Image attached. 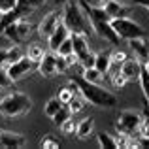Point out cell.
I'll return each instance as SVG.
<instances>
[{
    "label": "cell",
    "mask_w": 149,
    "mask_h": 149,
    "mask_svg": "<svg viewBox=\"0 0 149 149\" xmlns=\"http://www.w3.org/2000/svg\"><path fill=\"white\" fill-rule=\"evenodd\" d=\"M79 2H81V6L85 8V13H87L89 21H91L93 32H95L96 36L104 38L106 42L113 44V45L119 44L121 38L117 36V32L113 30V26H111V19H109V15L104 11V8L95 6V4H89V2H85V0H79Z\"/></svg>",
    "instance_id": "1"
},
{
    "label": "cell",
    "mask_w": 149,
    "mask_h": 149,
    "mask_svg": "<svg viewBox=\"0 0 149 149\" xmlns=\"http://www.w3.org/2000/svg\"><path fill=\"white\" fill-rule=\"evenodd\" d=\"M76 83L79 87V93L83 95V98L87 100V104H93L96 108H104V109L117 106V96L109 89H104L100 83H91L83 77H77Z\"/></svg>",
    "instance_id": "2"
},
{
    "label": "cell",
    "mask_w": 149,
    "mask_h": 149,
    "mask_svg": "<svg viewBox=\"0 0 149 149\" xmlns=\"http://www.w3.org/2000/svg\"><path fill=\"white\" fill-rule=\"evenodd\" d=\"M62 21L64 25L70 29V34L72 32H81L87 36L93 30L91 21H89L87 13H85V8L81 6L79 0H68L64 4V10H62Z\"/></svg>",
    "instance_id": "3"
},
{
    "label": "cell",
    "mask_w": 149,
    "mask_h": 149,
    "mask_svg": "<svg viewBox=\"0 0 149 149\" xmlns=\"http://www.w3.org/2000/svg\"><path fill=\"white\" fill-rule=\"evenodd\" d=\"M32 109V100L26 93L13 91L10 95L2 96L0 100V113L8 119H15V117H23Z\"/></svg>",
    "instance_id": "4"
},
{
    "label": "cell",
    "mask_w": 149,
    "mask_h": 149,
    "mask_svg": "<svg viewBox=\"0 0 149 149\" xmlns=\"http://www.w3.org/2000/svg\"><path fill=\"white\" fill-rule=\"evenodd\" d=\"M143 121V113L134 111V109H125L119 113L115 123V130L119 134H130V136H138L140 134V125Z\"/></svg>",
    "instance_id": "5"
},
{
    "label": "cell",
    "mask_w": 149,
    "mask_h": 149,
    "mask_svg": "<svg viewBox=\"0 0 149 149\" xmlns=\"http://www.w3.org/2000/svg\"><path fill=\"white\" fill-rule=\"evenodd\" d=\"M111 26L113 30L117 32V36L121 40H132V38H140V36H146V30L140 23H136L134 19L130 17H117L111 19Z\"/></svg>",
    "instance_id": "6"
},
{
    "label": "cell",
    "mask_w": 149,
    "mask_h": 149,
    "mask_svg": "<svg viewBox=\"0 0 149 149\" xmlns=\"http://www.w3.org/2000/svg\"><path fill=\"white\" fill-rule=\"evenodd\" d=\"M32 23L26 21V19H17L15 23H11L10 26H6L4 29V34H6L8 40H11L13 44H21V42H25L26 38L30 36V32H32Z\"/></svg>",
    "instance_id": "7"
},
{
    "label": "cell",
    "mask_w": 149,
    "mask_h": 149,
    "mask_svg": "<svg viewBox=\"0 0 149 149\" xmlns=\"http://www.w3.org/2000/svg\"><path fill=\"white\" fill-rule=\"evenodd\" d=\"M38 68V64L34 61H30L29 57H23V58H19V61H15V62H11V64H8L6 66V70H8V76L11 77V81H19L21 77H25L26 74H30L32 70H36Z\"/></svg>",
    "instance_id": "8"
},
{
    "label": "cell",
    "mask_w": 149,
    "mask_h": 149,
    "mask_svg": "<svg viewBox=\"0 0 149 149\" xmlns=\"http://www.w3.org/2000/svg\"><path fill=\"white\" fill-rule=\"evenodd\" d=\"M61 23H62V11L61 10L49 11V13L40 21V25H38V34H40L42 38H49L51 34H53V30L57 29Z\"/></svg>",
    "instance_id": "9"
},
{
    "label": "cell",
    "mask_w": 149,
    "mask_h": 149,
    "mask_svg": "<svg viewBox=\"0 0 149 149\" xmlns=\"http://www.w3.org/2000/svg\"><path fill=\"white\" fill-rule=\"evenodd\" d=\"M142 70H143V62L140 61V58H136V57L127 58L125 62H121V72H123V76L127 77V81H128V83L140 81Z\"/></svg>",
    "instance_id": "10"
},
{
    "label": "cell",
    "mask_w": 149,
    "mask_h": 149,
    "mask_svg": "<svg viewBox=\"0 0 149 149\" xmlns=\"http://www.w3.org/2000/svg\"><path fill=\"white\" fill-rule=\"evenodd\" d=\"M38 72H40L42 77H55L58 76V70H57V53H53V51H47L45 53V57L42 58L40 62H38Z\"/></svg>",
    "instance_id": "11"
},
{
    "label": "cell",
    "mask_w": 149,
    "mask_h": 149,
    "mask_svg": "<svg viewBox=\"0 0 149 149\" xmlns=\"http://www.w3.org/2000/svg\"><path fill=\"white\" fill-rule=\"evenodd\" d=\"M68 36H70V29L64 25V21H62L61 25H58L57 29L53 30V34H51V36L47 38V49H49V51H53V53H57L58 45H61Z\"/></svg>",
    "instance_id": "12"
},
{
    "label": "cell",
    "mask_w": 149,
    "mask_h": 149,
    "mask_svg": "<svg viewBox=\"0 0 149 149\" xmlns=\"http://www.w3.org/2000/svg\"><path fill=\"white\" fill-rule=\"evenodd\" d=\"M128 47L132 49L136 58H140L142 62H146L149 58V42L146 40V36H140V38H132L128 40Z\"/></svg>",
    "instance_id": "13"
},
{
    "label": "cell",
    "mask_w": 149,
    "mask_h": 149,
    "mask_svg": "<svg viewBox=\"0 0 149 149\" xmlns=\"http://www.w3.org/2000/svg\"><path fill=\"white\" fill-rule=\"evenodd\" d=\"M25 136L23 134H15V132H8L2 130V136H0V147L4 149H19L25 146Z\"/></svg>",
    "instance_id": "14"
},
{
    "label": "cell",
    "mask_w": 149,
    "mask_h": 149,
    "mask_svg": "<svg viewBox=\"0 0 149 149\" xmlns=\"http://www.w3.org/2000/svg\"><path fill=\"white\" fill-rule=\"evenodd\" d=\"M104 11L109 15V19H117V17H128L130 15V6L119 2V0H109L104 6Z\"/></svg>",
    "instance_id": "15"
},
{
    "label": "cell",
    "mask_w": 149,
    "mask_h": 149,
    "mask_svg": "<svg viewBox=\"0 0 149 149\" xmlns=\"http://www.w3.org/2000/svg\"><path fill=\"white\" fill-rule=\"evenodd\" d=\"M95 132V119L93 117H85L77 123V128H76V138L79 142H85L89 140V136Z\"/></svg>",
    "instance_id": "16"
},
{
    "label": "cell",
    "mask_w": 149,
    "mask_h": 149,
    "mask_svg": "<svg viewBox=\"0 0 149 149\" xmlns=\"http://www.w3.org/2000/svg\"><path fill=\"white\" fill-rule=\"evenodd\" d=\"M70 38H72V44H74V53L77 55V61H79V57H83L85 53H89L91 47H89V42H87V36L81 32H72L70 34Z\"/></svg>",
    "instance_id": "17"
},
{
    "label": "cell",
    "mask_w": 149,
    "mask_h": 149,
    "mask_svg": "<svg viewBox=\"0 0 149 149\" xmlns=\"http://www.w3.org/2000/svg\"><path fill=\"white\" fill-rule=\"evenodd\" d=\"M76 95H79V87H77L76 79H72L70 83H66L64 87H61V89L57 91V98L61 100L62 104H68V102L72 100Z\"/></svg>",
    "instance_id": "18"
},
{
    "label": "cell",
    "mask_w": 149,
    "mask_h": 149,
    "mask_svg": "<svg viewBox=\"0 0 149 149\" xmlns=\"http://www.w3.org/2000/svg\"><path fill=\"white\" fill-rule=\"evenodd\" d=\"M45 53H47V49H45L44 45L40 44V42H32V44H29V45L25 47V55L30 58V61H34L36 64L45 57Z\"/></svg>",
    "instance_id": "19"
},
{
    "label": "cell",
    "mask_w": 149,
    "mask_h": 149,
    "mask_svg": "<svg viewBox=\"0 0 149 149\" xmlns=\"http://www.w3.org/2000/svg\"><path fill=\"white\" fill-rule=\"evenodd\" d=\"M109 66H111V55L108 53V51H100V53H96V61H95V68H98L102 74H108Z\"/></svg>",
    "instance_id": "20"
},
{
    "label": "cell",
    "mask_w": 149,
    "mask_h": 149,
    "mask_svg": "<svg viewBox=\"0 0 149 149\" xmlns=\"http://www.w3.org/2000/svg\"><path fill=\"white\" fill-rule=\"evenodd\" d=\"M81 77H83V79H87V81H91V83H102V79H104V74H102L98 68L91 66V68H85V70H83Z\"/></svg>",
    "instance_id": "21"
},
{
    "label": "cell",
    "mask_w": 149,
    "mask_h": 149,
    "mask_svg": "<svg viewBox=\"0 0 149 149\" xmlns=\"http://www.w3.org/2000/svg\"><path fill=\"white\" fill-rule=\"evenodd\" d=\"M96 140H98V146L102 149H115L117 147L115 138H113L111 134H108V132H98V134H96Z\"/></svg>",
    "instance_id": "22"
},
{
    "label": "cell",
    "mask_w": 149,
    "mask_h": 149,
    "mask_svg": "<svg viewBox=\"0 0 149 149\" xmlns=\"http://www.w3.org/2000/svg\"><path fill=\"white\" fill-rule=\"evenodd\" d=\"M62 106H64V104H62V102L58 100L57 96H53V98H49L47 102H45V108H44V113H45V115L49 117V119H53V115H55V113H57L58 109L62 108Z\"/></svg>",
    "instance_id": "23"
},
{
    "label": "cell",
    "mask_w": 149,
    "mask_h": 149,
    "mask_svg": "<svg viewBox=\"0 0 149 149\" xmlns=\"http://www.w3.org/2000/svg\"><path fill=\"white\" fill-rule=\"evenodd\" d=\"M70 117H72V111H70V108L64 104V106H62V108H61V109H58V111L53 115V125L61 127V125H62V123H66V121H68Z\"/></svg>",
    "instance_id": "24"
},
{
    "label": "cell",
    "mask_w": 149,
    "mask_h": 149,
    "mask_svg": "<svg viewBox=\"0 0 149 149\" xmlns=\"http://www.w3.org/2000/svg\"><path fill=\"white\" fill-rule=\"evenodd\" d=\"M85 104H87V100H85V98H83V95L79 93V95H76V96H74V98L70 100L66 106L70 108V111H72V115H74V113H79L81 109L85 108Z\"/></svg>",
    "instance_id": "25"
},
{
    "label": "cell",
    "mask_w": 149,
    "mask_h": 149,
    "mask_svg": "<svg viewBox=\"0 0 149 149\" xmlns=\"http://www.w3.org/2000/svg\"><path fill=\"white\" fill-rule=\"evenodd\" d=\"M23 57H25V49H23L19 44L8 47V64H11V62L19 61V58H23Z\"/></svg>",
    "instance_id": "26"
},
{
    "label": "cell",
    "mask_w": 149,
    "mask_h": 149,
    "mask_svg": "<svg viewBox=\"0 0 149 149\" xmlns=\"http://www.w3.org/2000/svg\"><path fill=\"white\" fill-rule=\"evenodd\" d=\"M140 85H142V93H143L146 102H147V106H149V72L146 70V66H143L142 76H140Z\"/></svg>",
    "instance_id": "27"
},
{
    "label": "cell",
    "mask_w": 149,
    "mask_h": 149,
    "mask_svg": "<svg viewBox=\"0 0 149 149\" xmlns=\"http://www.w3.org/2000/svg\"><path fill=\"white\" fill-rule=\"evenodd\" d=\"M95 61H96V53H93V51H89V53H85L83 57H79V62L77 64H81V68H91V66H95Z\"/></svg>",
    "instance_id": "28"
},
{
    "label": "cell",
    "mask_w": 149,
    "mask_h": 149,
    "mask_svg": "<svg viewBox=\"0 0 149 149\" xmlns=\"http://www.w3.org/2000/svg\"><path fill=\"white\" fill-rule=\"evenodd\" d=\"M40 147L42 149H58V142L53 134H47L40 140Z\"/></svg>",
    "instance_id": "29"
},
{
    "label": "cell",
    "mask_w": 149,
    "mask_h": 149,
    "mask_svg": "<svg viewBox=\"0 0 149 149\" xmlns=\"http://www.w3.org/2000/svg\"><path fill=\"white\" fill-rule=\"evenodd\" d=\"M70 53H74V44H72V38L68 36L61 45H58L57 55H62V57H66V55H70Z\"/></svg>",
    "instance_id": "30"
},
{
    "label": "cell",
    "mask_w": 149,
    "mask_h": 149,
    "mask_svg": "<svg viewBox=\"0 0 149 149\" xmlns=\"http://www.w3.org/2000/svg\"><path fill=\"white\" fill-rule=\"evenodd\" d=\"M58 128H61V130H62V134H64V136H72V134H76L77 123H76V121L72 119V117H70V119L66 121V123H62V125H61V127H58Z\"/></svg>",
    "instance_id": "31"
},
{
    "label": "cell",
    "mask_w": 149,
    "mask_h": 149,
    "mask_svg": "<svg viewBox=\"0 0 149 149\" xmlns=\"http://www.w3.org/2000/svg\"><path fill=\"white\" fill-rule=\"evenodd\" d=\"M11 85H13V81L8 76V70L0 66V91H2V89H10Z\"/></svg>",
    "instance_id": "32"
},
{
    "label": "cell",
    "mask_w": 149,
    "mask_h": 149,
    "mask_svg": "<svg viewBox=\"0 0 149 149\" xmlns=\"http://www.w3.org/2000/svg\"><path fill=\"white\" fill-rule=\"evenodd\" d=\"M17 8V0H0V11L8 13V11H13Z\"/></svg>",
    "instance_id": "33"
},
{
    "label": "cell",
    "mask_w": 149,
    "mask_h": 149,
    "mask_svg": "<svg viewBox=\"0 0 149 149\" xmlns=\"http://www.w3.org/2000/svg\"><path fill=\"white\" fill-rule=\"evenodd\" d=\"M140 134L149 136V108L143 111V121H142V125H140Z\"/></svg>",
    "instance_id": "34"
},
{
    "label": "cell",
    "mask_w": 149,
    "mask_h": 149,
    "mask_svg": "<svg viewBox=\"0 0 149 149\" xmlns=\"http://www.w3.org/2000/svg\"><path fill=\"white\" fill-rule=\"evenodd\" d=\"M111 62H117V64H121V62H125L127 61V53H125V51H121V49H115V51H111Z\"/></svg>",
    "instance_id": "35"
},
{
    "label": "cell",
    "mask_w": 149,
    "mask_h": 149,
    "mask_svg": "<svg viewBox=\"0 0 149 149\" xmlns=\"http://www.w3.org/2000/svg\"><path fill=\"white\" fill-rule=\"evenodd\" d=\"M68 62H66V58L62 57V55H57V70H58V74H66L68 72Z\"/></svg>",
    "instance_id": "36"
},
{
    "label": "cell",
    "mask_w": 149,
    "mask_h": 149,
    "mask_svg": "<svg viewBox=\"0 0 149 149\" xmlns=\"http://www.w3.org/2000/svg\"><path fill=\"white\" fill-rule=\"evenodd\" d=\"M0 66L2 68L8 66V47H0Z\"/></svg>",
    "instance_id": "37"
},
{
    "label": "cell",
    "mask_w": 149,
    "mask_h": 149,
    "mask_svg": "<svg viewBox=\"0 0 149 149\" xmlns=\"http://www.w3.org/2000/svg\"><path fill=\"white\" fill-rule=\"evenodd\" d=\"M66 62H68V66H70V68H72V66H76L77 64V62H79V61H77V55L76 53H70V55H66Z\"/></svg>",
    "instance_id": "38"
},
{
    "label": "cell",
    "mask_w": 149,
    "mask_h": 149,
    "mask_svg": "<svg viewBox=\"0 0 149 149\" xmlns=\"http://www.w3.org/2000/svg\"><path fill=\"white\" fill-rule=\"evenodd\" d=\"M19 2H25V4H29L30 8H34V10H36V8H38V6H42L45 0H19Z\"/></svg>",
    "instance_id": "39"
},
{
    "label": "cell",
    "mask_w": 149,
    "mask_h": 149,
    "mask_svg": "<svg viewBox=\"0 0 149 149\" xmlns=\"http://www.w3.org/2000/svg\"><path fill=\"white\" fill-rule=\"evenodd\" d=\"M132 4H136V6H143L149 10V0H132Z\"/></svg>",
    "instance_id": "40"
},
{
    "label": "cell",
    "mask_w": 149,
    "mask_h": 149,
    "mask_svg": "<svg viewBox=\"0 0 149 149\" xmlns=\"http://www.w3.org/2000/svg\"><path fill=\"white\" fill-rule=\"evenodd\" d=\"M91 2H93V4H95V6H100V8H104V6H106V4H108V2H109V0H91Z\"/></svg>",
    "instance_id": "41"
},
{
    "label": "cell",
    "mask_w": 149,
    "mask_h": 149,
    "mask_svg": "<svg viewBox=\"0 0 149 149\" xmlns=\"http://www.w3.org/2000/svg\"><path fill=\"white\" fill-rule=\"evenodd\" d=\"M49 2H51V4H66L68 0H49Z\"/></svg>",
    "instance_id": "42"
},
{
    "label": "cell",
    "mask_w": 149,
    "mask_h": 149,
    "mask_svg": "<svg viewBox=\"0 0 149 149\" xmlns=\"http://www.w3.org/2000/svg\"><path fill=\"white\" fill-rule=\"evenodd\" d=\"M143 66H146V70H147V72H149V58H147L146 62H143Z\"/></svg>",
    "instance_id": "43"
},
{
    "label": "cell",
    "mask_w": 149,
    "mask_h": 149,
    "mask_svg": "<svg viewBox=\"0 0 149 149\" xmlns=\"http://www.w3.org/2000/svg\"><path fill=\"white\" fill-rule=\"evenodd\" d=\"M0 19H2V11H0Z\"/></svg>",
    "instance_id": "44"
},
{
    "label": "cell",
    "mask_w": 149,
    "mask_h": 149,
    "mask_svg": "<svg viewBox=\"0 0 149 149\" xmlns=\"http://www.w3.org/2000/svg\"><path fill=\"white\" fill-rule=\"evenodd\" d=\"M85 2H89V4H91V0H85Z\"/></svg>",
    "instance_id": "45"
},
{
    "label": "cell",
    "mask_w": 149,
    "mask_h": 149,
    "mask_svg": "<svg viewBox=\"0 0 149 149\" xmlns=\"http://www.w3.org/2000/svg\"><path fill=\"white\" fill-rule=\"evenodd\" d=\"M0 136H2V130H0Z\"/></svg>",
    "instance_id": "46"
},
{
    "label": "cell",
    "mask_w": 149,
    "mask_h": 149,
    "mask_svg": "<svg viewBox=\"0 0 149 149\" xmlns=\"http://www.w3.org/2000/svg\"><path fill=\"white\" fill-rule=\"evenodd\" d=\"M0 100H2V96H0Z\"/></svg>",
    "instance_id": "47"
}]
</instances>
